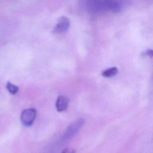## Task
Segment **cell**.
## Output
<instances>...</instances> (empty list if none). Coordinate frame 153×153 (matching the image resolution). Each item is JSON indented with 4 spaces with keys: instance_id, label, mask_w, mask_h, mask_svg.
<instances>
[{
    "instance_id": "6",
    "label": "cell",
    "mask_w": 153,
    "mask_h": 153,
    "mask_svg": "<svg viewBox=\"0 0 153 153\" xmlns=\"http://www.w3.org/2000/svg\"><path fill=\"white\" fill-rule=\"evenodd\" d=\"M6 88L8 92L12 94H16L19 91V87L17 85L11 83L10 82H7L6 84Z\"/></svg>"
},
{
    "instance_id": "4",
    "label": "cell",
    "mask_w": 153,
    "mask_h": 153,
    "mask_svg": "<svg viewBox=\"0 0 153 153\" xmlns=\"http://www.w3.org/2000/svg\"><path fill=\"white\" fill-rule=\"evenodd\" d=\"M69 103V99L63 95H60L56 102V108L57 111L62 112L66 109Z\"/></svg>"
},
{
    "instance_id": "5",
    "label": "cell",
    "mask_w": 153,
    "mask_h": 153,
    "mask_svg": "<svg viewBox=\"0 0 153 153\" xmlns=\"http://www.w3.org/2000/svg\"><path fill=\"white\" fill-rule=\"evenodd\" d=\"M118 72V70L116 67H112L103 71L102 72V75L103 77L109 78L117 75Z\"/></svg>"
},
{
    "instance_id": "1",
    "label": "cell",
    "mask_w": 153,
    "mask_h": 153,
    "mask_svg": "<svg viewBox=\"0 0 153 153\" xmlns=\"http://www.w3.org/2000/svg\"><path fill=\"white\" fill-rule=\"evenodd\" d=\"M85 124V120L83 118H79L72 123L66 128L62 136V140L66 141L76 135Z\"/></svg>"
},
{
    "instance_id": "2",
    "label": "cell",
    "mask_w": 153,
    "mask_h": 153,
    "mask_svg": "<svg viewBox=\"0 0 153 153\" xmlns=\"http://www.w3.org/2000/svg\"><path fill=\"white\" fill-rule=\"evenodd\" d=\"M36 111L35 108H30L24 109L20 115V120L22 124L26 127L32 125L36 117Z\"/></svg>"
},
{
    "instance_id": "7",
    "label": "cell",
    "mask_w": 153,
    "mask_h": 153,
    "mask_svg": "<svg viewBox=\"0 0 153 153\" xmlns=\"http://www.w3.org/2000/svg\"><path fill=\"white\" fill-rule=\"evenodd\" d=\"M61 153H75V151L73 148H68L63 149Z\"/></svg>"
},
{
    "instance_id": "3",
    "label": "cell",
    "mask_w": 153,
    "mask_h": 153,
    "mask_svg": "<svg viewBox=\"0 0 153 153\" xmlns=\"http://www.w3.org/2000/svg\"><path fill=\"white\" fill-rule=\"evenodd\" d=\"M70 26L69 19L65 16L61 17L57 21L53 32L56 33H63L67 31Z\"/></svg>"
}]
</instances>
